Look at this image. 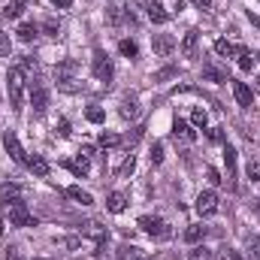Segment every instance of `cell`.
<instances>
[{
  "instance_id": "6da1fadb",
  "label": "cell",
  "mask_w": 260,
  "mask_h": 260,
  "mask_svg": "<svg viewBox=\"0 0 260 260\" xmlns=\"http://www.w3.org/2000/svg\"><path fill=\"white\" fill-rule=\"evenodd\" d=\"M21 91H24V73L18 67H12L6 73V94H9V106L21 109Z\"/></svg>"
},
{
  "instance_id": "7a4b0ae2",
  "label": "cell",
  "mask_w": 260,
  "mask_h": 260,
  "mask_svg": "<svg viewBox=\"0 0 260 260\" xmlns=\"http://www.w3.org/2000/svg\"><path fill=\"white\" fill-rule=\"evenodd\" d=\"M139 230L148 233L151 239H170V236H173L170 224H167L164 218H157V215H142V218H139Z\"/></svg>"
},
{
  "instance_id": "3957f363",
  "label": "cell",
  "mask_w": 260,
  "mask_h": 260,
  "mask_svg": "<svg viewBox=\"0 0 260 260\" xmlns=\"http://www.w3.org/2000/svg\"><path fill=\"white\" fill-rule=\"evenodd\" d=\"M91 73H94V79H97V82L109 85V82H112V76H115L112 58H109L106 52H94V58H91Z\"/></svg>"
},
{
  "instance_id": "277c9868",
  "label": "cell",
  "mask_w": 260,
  "mask_h": 260,
  "mask_svg": "<svg viewBox=\"0 0 260 260\" xmlns=\"http://www.w3.org/2000/svg\"><path fill=\"white\" fill-rule=\"evenodd\" d=\"M55 76H58V88L61 91H70V94L79 91V76H76V64L73 61H64V64L58 67Z\"/></svg>"
},
{
  "instance_id": "5b68a950",
  "label": "cell",
  "mask_w": 260,
  "mask_h": 260,
  "mask_svg": "<svg viewBox=\"0 0 260 260\" xmlns=\"http://www.w3.org/2000/svg\"><path fill=\"white\" fill-rule=\"evenodd\" d=\"M30 106H34V115H46V109H49V88L40 79L30 82Z\"/></svg>"
},
{
  "instance_id": "8992f818",
  "label": "cell",
  "mask_w": 260,
  "mask_h": 260,
  "mask_svg": "<svg viewBox=\"0 0 260 260\" xmlns=\"http://www.w3.org/2000/svg\"><path fill=\"white\" fill-rule=\"evenodd\" d=\"M9 224L12 227H37V218L27 212L24 203H12L9 206Z\"/></svg>"
},
{
  "instance_id": "52a82bcc",
  "label": "cell",
  "mask_w": 260,
  "mask_h": 260,
  "mask_svg": "<svg viewBox=\"0 0 260 260\" xmlns=\"http://www.w3.org/2000/svg\"><path fill=\"white\" fill-rule=\"evenodd\" d=\"M82 233L94 239V254H103V248H106V239H109V233H106V227H100L97 221H88V224L82 227Z\"/></svg>"
},
{
  "instance_id": "ba28073f",
  "label": "cell",
  "mask_w": 260,
  "mask_h": 260,
  "mask_svg": "<svg viewBox=\"0 0 260 260\" xmlns=\"http://www.w3.org/2000/svg\"><path fill=\"white\" fill-rule=\"evenodd\" d=\"M173 136H176V142H185V145H194V142H197L194 124H191V121H182V118L173 124Z\"/></svg>"
},
{
  "instance_id": "9c48e42d",
  "label": "cell",
  "mask_w": 260,
  "mask_h": 260,
  "mask_svg": "<svg viewBox=\"0 0 260 260\" xmlns=\"http://www.w3.org/2000/svg\"><path fill=\"white\" fill-rule=\"evenodd\" d=\"M151 49H154L157 58H170V55L176 52V40H173L170 34H157V37L151 40Z\"/></svg>"
},
{
  "instance_id": "30bf717a",
  "label": "cell",
  "mask_w": 260,
  "mask_h": 260,
  "mask_svg": "<svg viewBox=\"0 0 260 260\" xmlns=\"http://www.w3.org/2000/svg\"><path fill=\"white\" fill-rule=\"evenodd\" d=\"M3 145H6V151H9V157H12L15 164H21V167H27V154H24V148H21V142L15 139V133H6V136H3Z\"/></svg>"
},
{
  "instance_id": "8fae6325",
  "label": "cell",
  "mask_w": 260,
  "mask_h": 260,
  "mask_svg": "<svg viewBox=\"0 0 260 260\" xmlns=\"http://www.w3.org/2000/svg\"><path fill=\"white\" fill-rule=\"evenodd\" d=\"M197 212H200L203 218L215 215V212H218V194H215V191H203V194L197 197Z\"/></svg>"
},
{
  "instance_id": "7c38bea8",
  "label": "cell",
  "mask_w": 260,
  "mask_h": 260,
  "mask_svg": "<svg viewBox=\"0 0 260 260\" xmlns=\"http://www.w3.org/2000/svg\"><path fill=\"white\" fill-rule=\"evenodd\" d=\"M142 9H145V15H148L154 24H167V21H170V12H167L157 0H142Z\"/></svg>"
},
{
  "instance_id": "4fadbf2b",
  "label": "cell",
  "mask_w": 260,
  "mask_h": 260,
  "mask_svg": "<svg viewBox=\"0 0 260 260\" xmlns=\"http://www.w3.org/2000/svg\"><path fill=\"white\" fill-rule=\"evenodd\" d=\"M233 97H236V103L242 109H251L254 106V94H251V88L245 82H233Z\"/></svg>"
},
{
  "instance_id": "5bb4252c",
  "label": "cell",
  "mask_w": 260,
  "mask_h": 260,
  "mask_svg": "<svg viewBox=\"0 0 260 260\" xmlns=\"http://www.w3.org/2000/svg\"><path fill=\"white\" fill-rule=\"evenodd\" d=\"M224 167H227V185L236 188V148L233 145H224Z\"/></svg>"
},
{
  "instance_id": "9a60e30c",
  "label": "cell",
  "mask_w": 260,
  "mask_h": 260,
  "mask_svg": "<svg viewBox=\"0 0 260 260\" xmlns=\"http://www.w3.org/2000/svg\"><path fill=\"white\" fill-rule=\"evenodd\" d=\"M12 203H21V188L15 182H6L0 185V206H12Z\"/></svg>"
},
{
  "instance_id": "2e32d148",
  "label": "cell",
  "mask_w": 260,
  "mask_h": 260,
  "mask_svg": "<svg viewBox=\"0 0 260 260\" xmlns=\"http://www.w3.org/2000/svg\"><path fill=\"white\" fill-rule=\"evenodd\" d=\"M64 167L73 173V176H79V179H85V176H88V170H91V164H88V157H85V154H79V157H73V160H64Z\"/></svg>"
},
{
  "instance_id": "e0dca14e",
  "label": "cell",
  "mask_w": 260,
  "mask_h": 260,
  "mask_svg": "<svg viewBox=\"0 0 260 260\" xmlns=\"http://www.w3.org/2000/svg\"><path fill=\"white\" fill-rule=\"evenodd\" d=\"M106 209H109L112 215H121V212L127 209V197L121 194V191H112V194H109V200H106Z\"/></svg>"
},
{
  "instance_id": "ac0fdd59",
  "label": "cell",
  "mask_w": 260,
  "mask_h": 260,
  "mask_svg": "<svg viewBox=\"0 0 260 260\" xmlns=\"http://www.w3.org/2000/svg\"><path fill=\"white\" fill-rule=\"evenodd\" d=\"M197 43H200V34L197 30H188L185 40H182V55L185 58H197Z\"/></svg>"
},
{
  "instance_id": "d6986e66",
  "label": "cell",
  "mask_w": 260,
  "mask_h": 260,
  "mask_svg": "<svg viewBox=\"0 0 260 260\" xmlns=\"http://www.w3.org/2000/svg\"><path fill=\"white\" fill-rule=\"evenodd\" d=\"M64 194H67V200H73V203H79V206H91V203H94V197L88 194V191H82V188H76V185L67 188Z\"/></svg>"
},
{
  "instance_id": "ffe728a7",
  "label": "cell",
  "mask_w": 260,
  "mask_h": 260,
  "mask_svg": "<svg viewBox=\"0 0 260 260\" xmlns=\"http://www.w3.org/2000/svg\"><path fill=\"white\" fill-rule=\"evenodd\" d=\"M15 34H18V40H21V43H34V40H37V34H40V27H37V24H30V21H21Z\"/></svg>"
},
{
  "instance_id": "44dd1931",
  "label": "cell",
  "mask_w": 260,
  "mask_h": 260,
  "mask_svg": "<svg viewBox=\"0 0 260 260\" xmlns=\"http://www.w3.org/2000/svg\"><path fill=\"white\" fill-rule=\"evenodd\" d=\"M27 170L34 173V176H40V179H46L49 176V164L40 157V154H34V157H27Z\"/></svg>"
},
{
  "instance_id": "7402d4cb",
  "label": "cell",
  "mask_w": 260,
  "mask_h": 260,
  "mask_svg": "<svg viewBox=\"0 0 260 260\" xmlns=\"http://www.w3.org/2000/svg\"><path fill=\"white\" fill-rule=\"evenodd\" d=\"M206 233H209V227H203V224H191V227L185 230V242L197 245V242H203V239H206Z\"/></svg>"
},
{
  "instance_id": "603a6c76",
  "label": "cell",
  "mask_w": 260,
  "mask_h": 260,
  "mask_svg": "<svg viewBox=\"0 0 260 260\" xmlns=\"http://www.w3.org/2000/svg\"><path fill=\"white\" fill-rule=\"evenodd\" d=\"M239 49H242V46H233V43H227V40H218V43H215V55H218V58H233V55H239Z\"/></svg>"
},
{
  "instance_id": "cb8c5ba5",
  "label": "cell",
  "mask_w": 260,
  "mask_h": 260,
  "mask_svg": "<svg viewBox=\"0 0 260 260\" xmlns=\"http://www.w3.org/2000/svg\"><path fill=\"white\" fill-rule=\"evenodd\" d=\"M24 6H27V0H9L3 6V18H18L24 12Z\"/></svg>"
},
{
  "instance_id": "d4e9b609",
  "label": "cell",
  "mask_w": 260,
  "mask_h": 260,
  "mask_svg": "<svg viewBox=\"0 0 260 260\" xmlns=\"http://www.w3.org/2000/svg\"><path fill=\"white\" fill-rule=\"evenodd\" d=\"M18 70H21L24 76H30V79H34V76L40 73V64H37L34 58H21V61H18Z\"/></svg>"
},
{
  "instance_id": "484cf974",
  "label": "cell",
  "mask_w": 260,
  "mask_h": 260,
  "mask_svg": "<svg viewBox=\"0 0 260 260\" xmlns=\"http://www.w3.org/2000/svg\"><path fill=\"white\" fill-rule=\"evenodd\" d=\"M121 115H124V118H136V115H139V103H136V97H127V100L121 103Z\"/></svg>"
},
{
  "instance_id": "4316f807",
  "label": "cell",
  "mask_w": 260,
  "mask_h": 260,
  "mask_svg": "<svg viewBox=\"0 0 260 260\" xmlns=\"http://www.w3.org/2000/svg\"><path fill=\"white\" fill-rule=\"evenodd\" d=\"M133 167H136V157L127 154V157L121 160V167H115V176H130V173H133Z\"/></svg>"
},
{
  "instance_id": "83f0119b",
  "label": "cell",
  "mask_w": 260,
  "mask_h": 260,
  "mask_svg": "<svg viewBox=\"0 0 260 260\" xmlns=\"http://www.w3.org/2000/svg\"><path fill=\"white\" fill-rule=\"evenodd\" d=\"M203 76H206L209 82H227V76H224L221 70H215L212 64H206V67H203Z\"/></svg>"
},
{
  "instance_id": "f1b7e54d",
  "label": "cell",
  "mask_w": 260,
  "mask_h": 260,
  "mask_svg": "<svg viewBox=\"0 0 260 260\" xmlns=\"http://www.w3.org/2000/svg\"><path fill=\"white\" fill-rule=\"evenodd\" d=\"M118 260H136L139 257V248H133V245H118Z\"/></svg>"
},
{
  "instance_id": "f546056e",
  "label": "cell",
  "mask_w": 260,
  "mask_h": 260,
  "mask_svg": "<svg viewBox=\"0 0 260 260\" xmlns=\"http://www.w3.org/2000/svg\"><path fill=\"white\" fill-rule=\"evenodd\" d=\"M100 145H103V148H118V145H121V136H115V133H100Z\"/></svg>"
},
{
  "instance_id": "4dcf8cb0",
  "label": "cell",
  "mask_w": 260,
  "mask_h": 260,
  "mask_svg": "<svg viewBox=\"0 0 260 260\" xmlns=\"http://www.w3.org/2000/svg\"><path fill=\"white\" fill-rule=\"evenodd\" d=\"M118 52H121L124 58H136V52H139V49H136V43H133V40H121V43H118Z\"/></svg>"
},
{
  "instance_id": "1f68e13d",
  "label": "cell",
  "mask_w": 260,
  "mask_h": 260,
  "mask_svg": "<svg viewBox=\"0 0 260 260\" xmlns=\"http://www.w3.org/2000/svg\"><path fill=\"white\" fill-rule=\"evenodd\" d=\"M251 67H254V58H251V52H248V49H239V70H245V73H248Z\"/></svg>"
},
{
  "instance_id": "d6a6232c",
  "label": "cell",
  "mask_w": 260,
  "mask_h": 260,
  "mask_svg": "<svg viewBox=\"0 0 260 260\" xmlns=\"http://www.w3.org/2000/svg\"><path fill=\"white\" fill-rule=\"evenodd\" d=\"M85 118H88L91 124H103V118H106V115H103V109H100V106H91V109L85 112Z\"/></svg>"
},
{
  "instance_id": "836d02e7",
  "label": "cell",
  "mask_w": 260,
  "mask_h": 260,
  "mask_svg": "<svg viewBox=\"0 0 260 260\" xmlns=\"http://www.w3.org/2000/svg\"><path fill=\"white\" fill-rule=\"evenodd\" d=\"M188 260H212V251H209L206 245H197L194 251L188 254Z\"/></svg>"
},
{
  "instance_id": "e575fe53",
  "label": "cell",
  "mask_w": 260,
  "mask_h": 260,
  "mask_svg": "<svg viewBox=\"0 0 260 260\" xmlns=\"http://www.w3.org/2000/svg\"><path fill=\"white\" fill-rule=\"evenodd\" d=\"M206 121H209V118H206V109H194V112H191V124H194V127H206Z\"/></svg>"
},
{
  "instance_id": "d590c367",
  "label": "cell",
  "mask_w": 260,
  "mask_h": 260,
  "mask_svg": "<svg viewBox=\"0 0 260 260\" xmlns=\"http://www.w3.org/2000/svg\"><path fill=\"white\" fill-rule=\"evenodd\" d=\"M9 52H12V40H9V34L0 30V58H6Z\"/></svg>"
},
{
  "instance_id": "8d00e7d4",
  "label": "cell",
  "mask_w": 260,
  "mask_h": 260,
  "mask_svg": "<svg viewBox=\"0 0 260 260\" xmlns=\"http://www.w3.org/2000/svg\"><path fill=\"white\" fill-rule=\"evenodd\" d=\"M176 73H179L176 67H164V70H157V73H154V82H164V79H173Z\"/></svg>"
},
{
  "instance_id": "74e56055",
  "label": "cell",
  "mask_w": 260,
  "mask_h": 260,
  "mask_svg": "<svg viewBox=\"0 0 260 260\" xmlns=\"http://www.w3.org/2000/svg\"><path fill=\"white\" fill-rule=\"evenodd\" d=\"M164 160V142H154L151 145V164H160Z\"/></svg>"
},
{
  "instance_id": "f35d334b",
  "label": "cell",
  "mask_w": 260,
  "mask_h": 260,
  "mask_svg": "<svg viewBox=\"0 0 260 260\" xmlns=\"http://www.w3.org/2000/svg\"><path fill=\"white\" fill-rule=\"evenodd\" d=\"M245 173H248V179H251V182H260V160H251Z\"/></svg>"
},
{
  "instance_id": "ab89813d",
  "label": "cell",
  "mask_w": 260,
  "mask_h": 260,
  "mask_svg": "<svg viewBox=\"0 0 260 260\" xmlns=\"http://www.w3.org/2000/svg\"><path fill=\"white\" fill-rule=\"evenodd\" d=\"M206 179H209L212 185H221V182H224V179H221V173H218V170H212V167L206 170Z\"/></svg>"
},
{
  "instance_id": "60d3db41",
  "label": "cell",
  "mask_w": 260,
  "mask_h": 260,
  "mask_svg": "<svg viewBox=\"0 0 260 260\" xmlns=\"http://www.w3.org/2000/svg\"><path fill=\"white\" fill-rule=\"evenodd\" d=\"M218 260H242L233 248H221V254H218Z\"/></svg>"
},
{
  "instance_id": "b9f144b4",
  "label": "cell",
  "mask_w": 260,
  "mask_h": 260,
  "mask_svg": "<svg viewBox=\"0 0 260 260\" xmlns=\"http://www.w3.org/2000/svg\"><path fill=\"white\" fill-rule=\"evenodd\" d=\"M209 139H212V142H221V139H224L221 127H212V130H209Z\"/></svg>"
},
{
  "instance_id": "7bdbcfd3",
  "label": "cell",
  "mask_w": 260,
  "mask_h": 260,
  "mask_svg": "<svg viewBox=\"0 0 260 260\" xmlns=\"http://www.w3.org/2000/svg\"><path fill=\"white\" fill-rule=\"evenodd\" d=\"M197 9H212V0H191Z\"/></svg>"
},
{
  "instance_id": "ee69618b",
  "label": "cell",
  "mask_w": 260,
  "mask_h": 260,
  "mask_svg": "<svg viewBox=\"0 0 260 260\" xmlns=\"http://www.w3.org/2000/svg\"><path fill=\"white\" fill-rule=\"evenodd\" d=\"M251 248H254V260H260V239H254V242H251Z\"/></svg>"
},
{
  "instance_id": "f6af8a7d",
  "label": "cell",
  "mask_w": 260,
  "mask_h": 260,
  "mask_svg": "<svg viewBox=\"0 0 260 260\" xmlns=\"http://www.w3.org/2000/svg\"><path fill=\"white\" fill-rule=\"evenodd\" d=\"M58 127H61V136H70V124H67V121H61Z\"/></svg>"
},
{
  "instance_id": "bcb514c9",
  "label": "cell",
  "mask_w": 260,
  "mask_h": 260,
  "mask_svg": "<svg viewBox=\"0 0 260 260\" xmlns=\"http://www.w3.org/2000/svg\"><path fill=\"white\" fill-rule=\"evenodd\" d=\"M52 3H55V6H61V9H67V6H70L73 0H52Z\"/></svg>"
},
{
  "instance_id": "7dc6e473",
  "label": "cell",
  "mask_w": 260,
  "mask_h": 260,
  "mask_svg": "<svg viewBox=\"0 0 260 260\" xmlns=\"http://www.w3.org/2000/svg\"><path fill=\"white\" fill-rule=\"evenodd\" d=\"M248 21H251L254 27H260V15H251V12H248Z\"/></svg>"
},
{
  "instance_id": "c3c4849f",
  "label": "cell",
  "mask_w": 260,
  "mask_h": 260,
  "mask_svg": "<svg viewBox=\"0 0 260 260\" xmlns=\"http://www.w3.org/2000/svg\"><path fill=\"white\" fill-rule=\"evenodd\" d=\"M3 227H6V224H3V218H0V236H3Z\"/></svg>"
},
{
  "instance_id": "681fc988",
  "label": "cell",
  "mask_w": 260,
  "mask_h": 260,
  "mask_svg": "<svg viewBox=\"0 0 260 260\" xmlns=\"http://www.w3.org/2000/svg\"><path fill=\"white\" fill-rule=\"evenodd\" d=\"M136 260H145V257H142V254H139V257H136Z\"/></svg>"
},
{
  "instance_id": "f907efd6",
  "label": "cell",
  "mask_w": 260,
  "mask_h": 260,
  "mask_svg": "<svg viewBox=\"0 0 260 260\" xmlns=\"http://www.w3.org/2000/svg\"><path fill=\"white\" fill-rule=\"evenodd\" d=\"M257 91H260V79H257Z\"/></svg>"
},
{
  "instance_id": "816d5d0a",
  "label": "cell",
  "mask_w": 260,
  "mask_h": 260,
  "mask_svg": "<svg viewBox=\"0 0 260 260\" xmlns=\"http://www.w3.org/2000/svg\"><path fill=\"white\" fill-rule=\"evenodd\" d=\"M257 61H260V55H257Z\"/></svg>"
}]
</instances>
